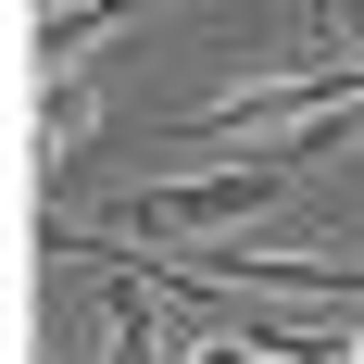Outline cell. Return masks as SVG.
Instances as JSON below:
<instances>
[{
  "label": "cell",
  "mask_w": 364,
  "mask_h": 364,
  "mask_svg": "<svg viewBox=\"0 0 364 364\" xmlns=\"http://www.w3.org/2000/svg\"><path fill=\"white\" fill-rule=\"evenodd\" d=\"M289 164L301 151H252V164H226V176H164V188H139L113 226H126L139 252H226V239L289 188Z\"/></svg>",
  "instance_id": "1"
},
{
  "label": "cell",
  "mask_w": 364,
  "mask_h": 364,
  "mask_svg": "<svg viewBox=\"0 0 364 364\" xmlns=\"http://www.w3.org/2000/svg\"><path fill=\"white\" fill-rule=\"evenodd\" d=\"M26 88H50V75H88V50L113 38V13H26Z\"/></svg>",
  "instance_id": "2"
},
{
  "label": "cell",
  "mask_w": 364,
  "mask_h": 364,
  "mask_svg": "<svg viewBox=\"0 0 364 364\" xmlns=\"http://www.w3.org/2000/svg\"><path fill=\"white\" fill-rule=\"evenodd\" d=\"M38 364H50V352H38Z\"/></svg>",
  "instance_id": "3"
}]
</instances>
